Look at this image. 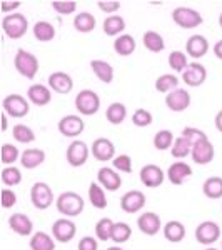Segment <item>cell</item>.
Instances as JSON below:
<instances>
[{"label": "cell", "mask_w": 222, "mask_h": 250, "mask_svg": "<svg viewBox=\"0 0 222 250\" xmlns=\"http://www.w3.org/2000/svg\"><path fill=\"white\" fill-rule=\"evenodd\" d=\"M84 199L75 192H64L57 197V202H55V207L57 210L66 217H77L82 213L84 210Z\"/></svg>", "instance_id": "1"}, {"label": "cell", "mask_w": 222, "mask_h": 250, "mask_svg": "<svg viewBox=\"0 0 222 250\" xmlns=\"http://www.w3.org/2000/svg\"><path fill=\"white\" fill-rule=\"evenodd\" d=\"M27 29H29V20H27L25 15L19 14V12L9 14L2 19V30L5 32L9 39H22L27 34Z\"/></svg>", "instance_id": "2"}, {"label": "cell", "mask_w": 222, "mask_h": 250, "mask_svg": "<svg viewBox=\"0 0 222 250\" xmlns=\"http://www.w3.org/2000/svg\"><path fill=\"white\" fill-rule=\"evenodd\" d=\"M14 65L17 68V72L22 77L25 79H34L39 72V60L34 54L23 50V48H19L17 54H15L14 59Z\"/></svg>", "instance_id": "3"}, {"label": "cell", "mask_w": 222, "mask_h": 250, "mask_svg": "<svg viewBox=\"0 0 222 250\" xmlns=\"http://www.w3.org/2000/svg\"><path fill=\"white\" fill-rule=\"evenodd\" d=\"M172 20L180 27V29H196L202 23V15L191 7H177L172 12Z\"/></svg>", "instance_id": "4"}, {"label": "cell", "mask_w": 222, "mask_h": 250, "mask_svg": "<svg viewBox=\"0 0 222 250\" xmlns=\"http://www.w3.org/2000/svg\"><path fill=\"white\" fill-rule=\"evenodd\" d=\"M75 108L82 115H94L100 108V97L94 90H80L75 97Z\"/></svg>", "instance_id": "5"}, {"label": "cell", "mask_w": 222, "mask_h": 250, "mask_svg": "<svg viewBox=\"0 0 222 250\" xmlns=\"http://www.w3.org/2000/svg\"><path fill=\"white\" fill-rule=\"evenodd\" d=\"M2 108L9 117H14V119H22L29 114L30 105L27 102V99H23L22 95L19 94H10L3 99L2 102Z\"/></svg>", "instance_id": "6"}, {"label": "cell", "mask_w": 222, "mask_h": 250, "mask_svg": "<svg viewBox=\"0 0 222 250\" xmlns=\"http://www.w3.org/2000/svg\"><path fill=\"white\" fill-rule=\"evenodd\" d=\"M30 200H32V204H34L35 208H39V210H45V208L50 207L52 202H54V193H52V188L44 182L34 184L30 188Z\"/></svg>", "instance_id": "7"}, {"label": "cell", "mask_w": 222, "mask_h": 250, "mask_svg": "<svg viewBox=\"0 0 222 250\" xmlns=\"http://www.w3.org/2000/svg\"><path fill=\"white\" fill-rule=\"evenodd\" d=\"M75 232H77V227L72 220H68L67 217L66 219H59L54 222L52 225V235L54 239L60 242V244H67L75 237Z\"/></svg>", "instance_id": "8"}, {"label": "cell", "mask_w": 222, "mask_h": 250, "mask_svg": "<svg viewBox=\"0 0 222 250\" xmlns=\"http://www.w3.org/2000/svg\"><path fill=\"white\" fill-rule=\"evenodd\" d=\"M221 237V227L211 220H205L196 229V240L202 245H211Z\"/></svg>", "instance_id": "9"}, {"label": "cell", "mask_w": 222, "mask_h": 250, "mask_svg": "<svg viewBox=\"0 0 222 250\" xmlns=\"http://www.w3.org/2000/svg\"><path fill=\"white\" fill-rule=\"evenodd\" d=\"M140 182H142L145 187L149 188H155V187H160L164 182V170L159 167V165H154V164H149V165H144L140 168Z\"/></svg>", "instance_id": "10"}, {"label": "cell", "mask_w": 222, "mask_h": 250, "mask_svg": "<svg viewBox=\"0 0 222 250\" xmlns=\"http://www.w3.org/2000/svg\"><path fill=\"white\" fill-rule=\"evenodd\" d=\"M84 128H86V124H84V120L77 115L62 117L59 122V132L64 137H70V139L79 137L84 132Z\"/></svg>", "instance_id": "11"}, {"label": "cell", "mask_w": 222, "mask_h": 250, "mask_svg": "<svg viewBox=\"0 0 222 250\" xmlns=\"http://www.w3.org/2000/svg\"><path fill=\"white\" fill-rule=\"evenodd\" d=\"M89 159V147L82 140H74L67 148V162L72 167H82Z\"/></svg>", "instance_id": "12"}, {"label": "cell", "mask_w": 222, "mask_h": 250, "mask_svg": "<svg viewBox=\"0 0 222 250\" xmlns=\"http://www.w3.org/2000/svg\"><path fill=\"white\" fill-rule=\"evenodd\" d=\"M92 155L95 157L99 162H107V160L115 159V145L106 137H99L92 144Z\"/></svg>", "instance_id": "13"}, {"label": "cell", "mask_w": 222, "mask_h": 250, "mask_svg": "<svg viewBox=\"0 0 222 250\" xmlns=\"http://www.w3.org/2000/svg\"><path fill=\"white\" fill-rule=\"evenodd\" d=\"M191 157L196 164L199 165H207L214 160V145L209 142V139L199 140L192 145Z\"/></svg>", "instance_id": "14"}, {"label": "cell", "mask_w": 222, "mask_h": 250, "mask_svg": "<svg viewBox=\"0 0 222 250\" xmlns=\"http://www.w3.org/2000/svg\"><path fill=\"white\" fill-rule=\"evenodd\" d=\"M165 105L172 112H184L191 105V94L184 88H176L165 97Z\"/></svg>", "instance_id": "15"}, {"label": "cell", "mask_w": 222, "mask_h": 250, "mask_svg": "<svg viewBox=\"0 0 222 250\" xmlns=\"http://www.w3.org/2000/svg\"><path fill=\"white\" fill-rule=\"evenodd\" d=\"M207 79V70L202 63L192 62L189 63V67L182 72V80L187 83L189 87H199L202 85Z\"/></svg>", "instance_id": "16"}, {"label": "cell", "mask_w": 222, "mask_h": 250, "mask_svg": "<svg viewBox=\"0 0 222 250\" xmlns=\"http://www.w3.org/2000/svg\"><path fill=\"white\" fill-rule=\"evenodd\" d=\"M144 205H145V195L140 190H129L120 199V207L127 213H135L142 210Z\"/></svg>", "instance_id": "17"}, {"label": "cell", "mask_w": 222, "mask_h": 250, "mask_svg": "<svg viewBox=\"0 0 222 250\" xmlns=\"http://www.w3.org/2000/svg\"><path fill=\"white\" fill-rule=\"evenodd\" d=\"M48 87L50 90L57 92V94H68L74 88V80L66 72H54L48 77Z\"/></svg>", "instance_id": "18"}, {"label": "cell", "mask_w": 222, "mask_h": 250, "mask_svg": "<svg viewBox=\"0 0 222 250\" xmlns=\"http://www.w3.org/2000/svg\"><path fill=\"white\" fill-rule=\"evenodd\" d=\"M97 180H99V184H102V187L109 192L119 190L120 185H122V179H120L119 173L109 167L100 168L99 173H97Z\"/></svg>", "instance_id": "19"}, {"label": "cell", "mask_w": 222, "mask_h": 250, "mask_svg": "<svg viewBox=\"0 0 222 250\" xmlns=\"http://www.w3.org/2000/svg\"><path fill=\"white\" fill-rule=\"evenodd\" d=\"M137 227L145 235H155L160 230V219L154 212H144L137 219Z\"/></svg>", "instance_id": "20"}, {"label": "cell", "mask_w": 222, "mask_h": 250, "mask_svg": "<svg viewBox=\"0 0 222 250\" xmlns=\"http://www.w3.org/2000/svg\"><path fill=\"white\" fill-rule=\"evenodd\" d=\"M185 50L187 55H191L192 59H200L207 54L209 50V42L204 35H192L189 37V40L185 42Z\"/></svg>", "instance_id": "21"}, {"label": "cell", "mask_w": 222, "mask_h": 250, "mask_svg": "<svg viewBox=\"0 0 222 250\" xmlns=\"http://www.w3.org/2000/svg\"><path fill=\"white\" fill-rule=\"evenodd\" d=\"M9 227L15 233L23 235V237H29L32 230H34V224H32V220L25 215V213H14V215H10Z\"/></svg>", "instance_id": "22"}, {"label": "cell", "mask_w": 222, "mask_h": 250, "mask_svg": "<svg viewBox=\"0 0 222 250\" xmlns=\"http://www.w3.org/2000/svg\"><path fill=\"white\" fill-rule=\"evenodd\" d=\"M191 175H192L191 165H187L185 162H180V160L179 162H174L167 168V179L174 185H182L184 180Z\"/></svg>", "instance_id": "23"}, {"label": "cell", "mask_w": 222, "mask_h": 250, "mask_svg": "<svg viewBox=\"0 0 222 250\" xmlns=\"http://www.w3.org/2000/svg\"><path fill=\"white\" fill-rule=\"evenodd\" d=\"M45 162V152L40 150V148H27L20 155V164L23 168L32 170V168H37L39 165Z\"/></svg>", "instance_id": "24"}, {"label": "cell", "mask_w": 222, "mask_h": 250, "mask_svg": "<svg viewBox=\"0 0 222 250\" xmlns=\"http://www.w3.org/2000/svg\"><path fill=\"white\" fill-rule=\"evenodd\" d=\"M27 97H29V100L32 104H35V105H39V107H44L50 102L52 94L48 87L42 85V83H34V85H30L29 90H27Z\"/></svg>", "instance_id": "25"}, {"label": "cell", "mask_w": 222, "mask_h": 250, "mask_svg": "<svg viewBox=\"0 0 222 250\" xmlns=\"http://www.w3.org/2000/svg\"><path fill=\"white\" fill-rule=\"evenodd\" d=\"M90 68L100 82L111 83L112 80H114V67H112L111 63H107L106 60H92Z\"/></svg>", "instance_id": "26"}, {"label": "cell", "mask_w": 222, "mask_h": 250, "mask_svg": "<svg viewBox=\"0 0 222 250\" xmlns=\"http://www.w3.org/2000/svg\"><path fill=\"white\" fill-rule=\"evenodd\" d=\"M164 237L169 242H172V244H179L185 237V227L177 220L167 222V224L164 225Z\"/></svg>", "instance_id": "27"}, {"label": "cell", "mask_w": 222, "mask_h": 250, "mask_svg": "<svg viewBox=\"0 0 222 250\" xmlns=\"http://www.w3.org/2000/svg\"><path fill=\"white\" fill-rule=\"evenodd\" d=\"M142 43H144V47L147 48V50L154 52V54L162 52L164 47H165L164 37L155 30H147V32H145L144 37H142Z\"/></svg>", "instance_id": "28"}, {"label": "cell", "mask_w": 222, "mask_h": 250, "mask_svg": "<svg viewBox=\"0 0 222 250\" xmlns=\"http://www.w3.org/2000/svg\"><path fill=\"white\" fill-rule=\"evenodd\" d=\"M114 50L120 57H129V55L134 54L135 50V40L132 35H120V37L115 39L114 42Z\"/></svg>", "instance_id": "29"}, {"label": "cell", "mask_w": 222, "mask_h": 250, "mask_svg": "<svg viewBox=\"0 0 222 250\" xmlns=\"http://www.w3.org/2000/svg\"><path fill=\"white\" fill-rule=\"evenodd\" d=\"M74 29L80 34H89L95 29V17L89 12H80L74 19Z\"/></svg>", "instance_id": "30"}, {"label": "cell", "mask_w": 222, "mask_h": 250, "mask_svg": "<svg viewBox=\"0 0 222 250\" xmlns=\"http://www.w3.org/2000/svg\"><path fill=\"white\" fill-rule=\"evenodd\" d=\"M126 117H127V108L124 104H120V102H114V104H111L107 108V112H106V119H107V122H111L112 125H119V124H122L124 120H126Z\"/></svg>", "instance_id": "31"}, {"label": "cell", "mask_w": 222, "mask_h": 250, "mask_svg": "<svg viewBox=\"0 0 222 250\" xmlns=\"http://www.w3.org/2000/svg\"><path fill=\"white\" fill-rule=\"evenodd\" d=\"M102 29L109 37H114V35H119L120 32H124V29H126V20L120 17V15H111V17L104 20Z\"/></svg>", "instance_id": "32"}, {"label": "cell", "mask_w": 222, "mask_h": 250, "mask_svg": "<svg viewBox=\"0 0 222 250\" xmlns=\"http://www.w3.org/2000/svg\"><path fill=\"white\" fill-rule=\"evenodd\" d=\"M202 192L209 199H221L222 197V177H209L202 185Z\"/></svg>", "instance_id": "33"}, {"label": "cell", "mask_w": 222, "mask_h": 250, "mask_svg": "<svg viewBox=\"0 0 222 250\" xmlns=\"http://www.w3.org/2000/svg\"><path fill=\"white\" fill-rule=\"evenodd\" d=\"M30 249L32 250H55L54 239L45 232H37L30 239Z\"/></svg>", "instance_id": "34"}, {"label": "cell", "mask_w": 222, "mask_h": 250, "mask_svg": "<svg viewBox=\"0 0 222 250\" xmlns=\"http://www.w3.org/2000/svg\"><path fill=\"white\" fill-rule=\"evenodd\" d=\"M89 200L95 208H106L107 207V197L104 192V187L99 184H90L89 187Z\"/></svg>", "instance_id": "35"}, {"label": "cell", "mask_w": 222, "mask_h": 250, "mask_svg": "<svg viewBox=\"0 0 222 250\" xmlns=\"http://www.w3.org/2000/svg\"><path fill=\"white\" fill-rule=\"evenodd\" d=\"M179 85V79L172 74H164L155 80V90L160 94H171Z\"/></svg>", "instance_id": "36"}, {"label": "cell", "mask_w": 222, "mask_h": 250, "mask_svg": "<svg viewBox=\"0 0 222 250\" xmlns=\"http://www.w3.org/2000/svg\"><path fill=\"white\" fill-rule=\"evenodd\" d=\"M34 37L39 42H50L55 37V29L48 22H37L34 25Z\"/></svg>", "instance_id": "37"}, {"label": "cell", "mask_w": 222, "mask_h": 250, "mask_svg": "<svg viewBox=\"0 0 222 250\" xmlns=\"http://www.w3.org/2000/svg\"><path fill=\"white\" fill-rule=\"evenodd\" d=\"M112 230H114V222H112L111 219L104 217V219H100L99 222H97L95 235L99 240H102V242L112 240Z\"/></svg>", "instance_id": "38"}, {"label": "cell", "mask_w": 222, "mask_h": 250, "mask_svg": "<svg viewBox=\"0 0 222 250\" xmlns=\"http://www.w3.org/2000/svg\"><path fill=\"white\" fill-rule=\"evenodd\" d=\"M171 152H172V157H176V159H184V157H187L192 152V144L189 142L185 137L180 135L174 140V145H172Z\"/></svg>", "instance_id": "39"}, {"label": "cell", "mask_w": 222, "mask_h": 250, "mask_svg": "<svg viewBox=\"0 0 222 250\" xmlns=\"http://www.w3.org/2000/svg\"><path fill=\"white\" fill-rule=\"evenodd\" d=\"M132 235V229L129 227L126 222H117L114 224V230H112V240L115 244H126Z\"/></svg>", "instance_id": "40"}, {"label": "cell", "mask_w": 222, "mask_h": 250, "mask_svg": "<svg viewBox=\"0 0 222 250\" xmlns=\"http://www.w3.org/2000/svg\"><path fill=\"white\" fill-rule=\"evenodd\" d=\"M0 179H2V184L7 185V187H15L22 182V173L17 167H5L0 173Z\"/></svg>", "instance_id": "41"}, {"label": "cell", "mask_w": 222, "mask_h": 250, "mask_svg": "<svg viewBox=\"0 0 222 250\" xmlns=\"http://www.w3.org/2000/svg\"><path fill=\"white\" fill-rule=\"evenodd\" d=\"M169 67L172 68L174 72H182L185 68L189 67V62H187V55L184 52H179V50H174L169 54Z\"/></svg>", "instance_id": "42"}, {"label": "cell", "mask_w": 222, "mask_h": 250, "mask_svg": "<svg viewBox=\"0 0 222 250\" xmlns=\"http://www.w3.org/2000/svg\"><path fill=\"white\" fill-rule=\"evenodd\" d=\"M12 135H14V139L17 140L20 144H30L35 140V134L34 130H32L30 127H27V125L23 124H19L14 127V130H12Z\"/></svg>", "instance_id": "43"}, {"label": "cell", "mask_w": 222, "mask_h": 250, "mask_svg": "<svg viewBox=\"0 0 222 250\" xmlns=\"http://www.w3.org/2000/svg\"><path fill=\"white\" fill-rule=\"evenodd\" d=\"M174 140L176 139L171 130H159L154 135V147L157 150H167V148H172Z\"/></svg>", "instance_id": "44"}, {"label": "cell", "mask_w": 222, "mask_h": 250, "mask_svg": "<svg viewBox=\"0 0 222 250\" xmlns=\"http://www.w3.org/2000/svg\"><path fill=\"white\" fill-rule=\"evenodd\" d=\"M50 5L60 15H70L77 10V2H74V0H68V2L67 0H55Z\"/></svg>", "instance_id": "45"}, {"label": "cell", "mask_w": 222, "mask_h": 250, "mask_svg": "<svg viewBox=\"0 0 222 250\" xmlns=\"http://www.w3.org/2000/svg\"><path fill=\"white\" fill-rule=\"evenodd\" d=\"M17 159H20L19 148L12 144H3L2 145V157H0V160H2L5 165H10V164H14Z\"/></svg>", "instance_id": "46"}, {"label": "cell", "mask_w": 222, "mask_h": 250, "mask_svg": "<svg viewBox=\"0 0 222 250\" xmlns=\"http://www.w3.org/2000/svg\"><path fill=\"white\" fill-rule=\"evenodd\" d=\"M152 114L145 108H137L132 115V124L137 125V127H149L152 124Z\"/></svg>", "instance_id": "47"}, {"label": "cell", "mask_w": 222, "mask_h": 250, "mask_svg": "<svg viewBox=\"0 0 222 250\" xmlns=\"http://www.w3.org/2000/svg\"><path fill=\"white\" fill-rule=\"evenodd\" d=\"M114 168L115 170H120V172H124V173H131L132 172V159L129 155H117L114 160Z\"/></svg>", "instance_id": "48"}, {"label": "cell", "mask_w": 222, "mask_h": 250, "mask_svg": "<svg viewBox=\"0 0 222 250\" xmlns=\"http://www.w3.org/2000/svg\"><path fill=\"white\" fill-rule=\"evenodd\" d=\"M180 135L185 137V139H187L192 145L196 142H199V140L207 139V135H205L202 130H199V128H194V127H185Z\"/></svg>", "instance_id": "49"}, {"label": "cell", "mask_w": 222, "mask_h": 250, "mask_svg": "<svg viewBox=\"0 0 222 250\" xmlns=\"http://www.w3.org/2000/svg\"><path fill=\"white\" fill-rule=\"evenodd\" d=\"M0 200H2V207L3 208H12L15 204H17V195H15L14 190H10V188H2V192H0Z\"/></svg>", "instance_id": "50"}, {"label": "cell", "mask_w": 222, "mask_h": 250, "mask_svg": "<svg viewBox=\"0 0 222 250\" xmlns=\"http://www.w3.org/2000/svg\"><path fill=\"white\" fill-rule=\"evenodd\" d=\"M97 5H99V9L102 12H106V14H114L120 9V2H117V0H100V2H97Z\"/></svg>", "instance_id": "51"}, {"label": "cell", "mask_w": 222, "mask_h": 250, "mask_svg": "<svg viewBox=\"0 0 222 250\" xmlns=\"http://www.w3.org/2000/svg\"><path fill=\"white\" fill-rule=\"evenodd\" d=\"M97 240L94 237H82L79 242V250H97Z\"/></svg>", "instance_id": "52"}, {"label": "cell", "mask_w": 222, "mask_h": 250, "mask_svg": "<svg viewBox=\"0 0 222 250\" xmlns=\"http://www.w3.org/2000/svg\"><path fill=\"white\" fill-rule=\"evenodd\" d=\"M19 7H20L19 0H2V2H0V9H2L3 14H7V15H9V12L19 9Z\"/></svg>", "instance_id": "53"}, {"label": "cell", "mask_w": 222, "mask_h": 250, "mask_svg": "<svg viewBox=\"0 0 222 250\" xmlns=\"http://www.w3.org/2000/svg\"><path fill=\"white\" fill-rule=\"evenodd\" d=\"M214 55L219 60H222V40H219V42L214 45Z\"/></svg>", "instance_id": "54"}, {"label": "cell", "mask_w": 222, "mask_h": 250, "mask_svg": "<svg viewBox=\"0 0 222 250\" xmlns=\"http://www.w3.org/2000/svg\"><path fill=\"white\" fill-rule=\"evenodd\" d=\"M216 128L219 132H222V110L217 112V115H216Z\"/></svg>", "instance_id": "55"}, {"label": "cell", "mask_w": 222, "mask_h": 250, "mask_svg": "<svg viewBox=\"0 0 222 250\" xmlns=\"http://www.w3.org/2000/svg\"><path fill=\"white\" fill-rule=\"evenodd\" d=\"M7 117H9V115L3 112V114H2V130H7V127H9V120H7Z\"/></svg>", "instance_id": "56"}, {"label": "cell", "mask_w": 222, "mask_h": 250, "mask_svg": "<svg viewBox=\"0 0 222 250\" xmlns=\"http://www.w3.org/2000/svg\"><path fill=\"white\" fill-rule=\"evenodd\" d=\"M107 250H122V249H120V247H109Z\"/></svg>", "instance_id": "57"}, {"label": "cell", "mask_w": 222, "mask_h": 250, "mask_svg": "<svg viewBox=\"0 0 222 250\" xmlns=\"http://www.w3.org/2000/svg\"><path fill=\"white\" fill-rule=\"evenodd\" d=\"M219 25H221V29H222V14L219 15Z\"/></svg>", "instance_id": "58"}, {"label": "cell", "mask_w": 222, "mask_h": 250, "mask_svg": "<svg viewBox=\"0 0 222 250\" xmlns=\"http://www.w3.org/2000/svg\"><path fill=\"white\" fill-rule=\"evenodd\" d=\"M205 250H216V249H205Z\"/></svg>", "instance_id": "59"}]
</instances>
